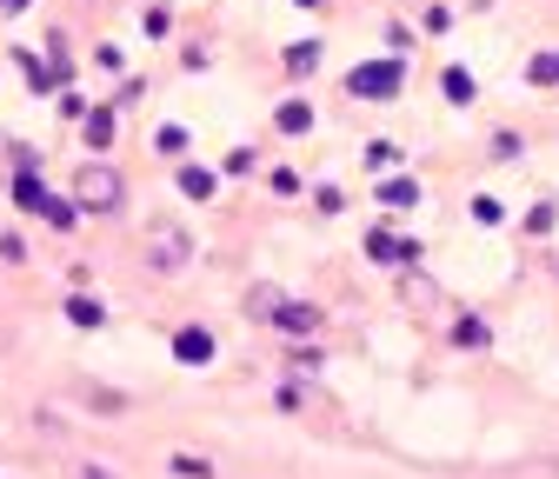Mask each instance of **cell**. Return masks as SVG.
Segmentation results:
<instances>
[{"instance_id": "cell-6", "label": "cell", "mask_w": 559, "mask_h": 479, "mask_svg": "<svg viewBox=\"0 0 559 479\" xmlns=\"http://www.w3.org/2000/svg\"><path fill=\"white\" fill-rule=\"evenodd\" d=\"M174 472H187V479H214V466H200V459H174Z\"/></svg>"}, {"instance_id": "cell-4", "label": "cell", "mask_w": 559, "mask_h": 479, "mask_svg": "<svg viewBox=\"0 0 559 479\" xmlns=\"http://www.w3.org/2000/svg\"><path fill=\"white\" fill-rule=\"evenodd\" d=\"M67 320H74V326H107V313L94 300H67Z\"/></svg>"}, {"instance_id": "cell-2", "label": "cell", "mask_w": 559, "mask_h": 479, "mask_svg": "<svg viewBox=\"0 0 559 479\" xmlns=\"http://www.w3.org/2000/svg\"><path fill=\"white\" fill-rule=\"evenodd\" d=\"M174 354H180L187 367H206V360H214V333H206V326H187V333H174Z\"/></svg>"}, {"instance_id": "cell-7", "label": "cell", "mask_w": 559, "mask_h": 479, "mask_svg": "<svg viewBox=\"0 0 559 479\" xmlns=\"http://www.w3.org/2000/svg\"><path fill=\"white\" fill-rule=\"evenodd\" d=\"M81 479H114V472H100V466H87V472H81Z\"/></svg>"}, {"instance_id": "cell-3", "label": "cell", "mask_w": 559, "mask_h": 479, "mask_svg": "<svg viewBox=\"0 0 559 479\" xmlns=\"http://www.w3.org/2000/svg\"><path fill=\"white\" fill-rule=\"evenodd\" d=\"M87 200H94V207H114V200H120L114 173H87Z\"/></svg>"}, {"instance_id": "cell-5", "label": "cell", "mask_w": 559, "mask_h": 479, "mask_svg": "<svg viewBox=\"0 0 559 479\" xmlns=\"http://www.w3.org/2000/svg\"><path fill=\"white\" fill-rule=\"evenodd\" d=\"M460 347H486V326L479 320H460Z\"/></svg>"}, {"instance_id": "cell-1", "label": "cell", "mask_w": 559, "mask_h": 479, "mask_svg": "<svg viewBox=\"0 0 559 479\" xmlns=\"http://www.w3.org/2000/svg\"><path fill=\"white\" fill-rule=\"evenodd\" d=\"M253 307H260L266 320H280V333H294V339L320 333V313H313V307H294V300H273V294H253Z\"/></svg>"}]
</instances>
